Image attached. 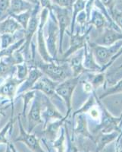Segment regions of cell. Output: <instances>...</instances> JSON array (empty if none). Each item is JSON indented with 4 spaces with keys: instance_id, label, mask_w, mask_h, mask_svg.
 Here are the masks:
<instances>
[{
    "instance_id": "cell-26",
    "label": "cell",
    "mask_w": 122,
    "mask_h": 152,
    "mask_svg": "<svg viewBox=\"0 0 122 152\" xmlns=\"http://www.w3.org/2000/svg\"><path fill=\"white\" fill-rule=\"evenodd\" d=\"M86 0H75L72 5V16H71V24H70V34H73L75 30V19L80 12L85 9Z\"/></svg>"
},
{
    "instance_id": "cell-32",
    "label": "cell",
    "mask_w": 122,
    "mask_h": 152,
    "mask_svg": "<svg viewBox=\"0 0 122 152\" xmlns=\"http://www.w3.org/2000/svg\"><path fill=\"white\" fill-rule=\"evenodd\" d=\"M61 135H59V138H57L53 142V148L56 149L57 152H65V129H62L61 130Z\"/></svg>"
},
{
    "instance_id": "cell-33",
    "label": "cell",
    "mask_w": 122,
    "mask_h": 152,
    "mask_svg": "<svg viewBox=\"0 0 122 152\" xmlns=\"http://www.w3.org/2000/svg\"><path fill=\"white\" fill-rule=\"evenodd\" d=\"M108 13L115 24L118 27L122 32V11H120L115 6L112 10L108 11Z\"/></svg>"
},
{
    "instance_id": "cell-50",
    "label": "cell",
    "mask_w": 122,
    "mask_h": 152,
    "mask_svg": "<svg viewBox=\"0 0 122 152\" xmlns=\"http://www.w3.org/2000/svg\"><path fill=\"white\" fill-rule=\"evenodd\" d=\"M72 1H73V2H75V0H72Z\"/></svg>"
},
{
    "instance_id": "cell-28",
    "label": "cell",
    "mask_w": 122,
    "mask_h": 152,
    "mask_svg": "<svg viewBox=\"0 0 122 152\" xmlns=\"http://www.w3.org/2000/svg\"><path fill=\"white\" fill-rule=\"evenodd\" d=\"M122 94V78L116 81V83L113 85L112 86L108 87L105 89V92L99 96V99L102 100L107 97L112 96L114 94Z\"/></svg>"
},
{
    "instance_id": "cell-11",
    "label": "cell",
    "mask_w": 122,
    "mask_h": 152,
    "mask_svg": "<svg viewBox=\"0 0 122 152\" xmlns=\"http://www.w3.org/2000/svg\"><path fill=\"white\" fill-rule=\"evenodd\" d=\"M17 119H18L20 135L15 139L14 142H23V143H24V145H26L33 152H46L43 150V148L41 147L40 142L38 139L37 137L35 135H33V134H31V133L24 130L20 115L17 116Z\"/></svg>"
},
{
    "instance_id": "cell-20",
    "label": "cell",
    "mask_w": 122,
    "mask_h": 152,
    "mask_svg": "<svg viewBox=\"0 0 122 152\" xmlns=\"http://www.w3.org/2000/svg\"><path fill=\"white\" fill-rule=\"evenodd\" d=\"M74 118H76V124L73 133L75 135L89 138L95 142V137L90 133L88 129L87 119L85 114H78Z\"/></svg>"
},
{
    "instance_id": "cell-19",
    "label": "cell",
    "mask_w": 122,
    "mask_h": 152,
    "mask_svg": "<svg viewBox=\"0 0 122 152\" xmlns=\"http://www.w3.org/2000/svg\"><path fill=\"white\" fill-rule=\"evenodd\" d=\"M89 40H87L84 47V66L88 72H101L102 67L96 62L93 52L89 46Z\"/></svg>"
},
{
    "instance_id": "cell-40",
    "label": "cell",
    "mask_w": 122,
    "mask_h": 152,
    "mask_svg": "<svg viewBox=\"0 0 122 152\" xmlns=\"http://www.w3.org/2000/svg\"><path fill=\"white\" fill-rule=\"evenodd\" d=\"M100 1L108 12V11L112 10L114 7H115L117 2H118L121 0H100Z\"/></svg>"
},
{
    "instance_id": "cell-12",
    "label": "cell",
    "mask_w": 122,
    "mask_h": 152,
    "mask_svg": "<svg viewBox=\"0 0 122 152\" xmlns=\"http://www.w3.org/2000/svg\"><path fill=\"white\" fill-rule=\"evenodd\" d=\"M24 81L18 80L15 76H11L7 78L5 83L0 86V97H5L11 101L13 105V100L17 94L18 87Z\"/></svg>"
},
{
    "instance_id": "cell-52",
    "label": "cell",
    "mask_w": 122,
    "mask_h": 152,
    "mask_svg": "<svg viewBox=\"0 0 122 152\" xmlns=\"http://www.w3.org/2000/svg\"><path fill=\"white\" fill-rule=\"evenodd\" d=\"M121 151H122V149H121Z\"/></svg>"
},
{
    "instance_id": "cell-4",
    "label": "cell",
    "mask_w": 122,
    "mask_h": 152,
    "mask_svg": "<svg viewBox=\"0 0 122 152\" xmlns=\"http://www.w3.org/2000/svg\"><path fill=\"white\" fill-rule=\"evenodd\" d=\"M46 36H45V41L46 45L47 51L50 56L54 60H56L58 54V46L57 43L59 40V30L57 20L52 11H49V18L47 21Z\"/></svg>"
},
{
    "instance_id": "cell-10",
    "label": "cell",
    "mask_w": 122,
    "mask_h": 152,
    "mask_svg": "<svg viewBox=\"0 0 122 152\" xmlns=\"http://www.w3.org/2000/svg\"><path fill=\"white\" fill-rule=\"evenodd\" d=\"M42 94L40 91H36V95L33 99V103L31 104L29 113L28 114V132L31 133L33 129L39 124L43 123L41 116L42 107H43V100H42Z\"/></svg>"
},
{
    "instance_id": "cell-31",
    "label": "cell",
    "mask_w": 122,
    "mask_h": 152,
    "mask_svg": "<svg viewBox=\"0 0 122 152\" xmlns=\"http://www.w3.org/2000/svg\"><path fill=\"white\" fill-rule=\"evenodd\" d=\"M16 34V33H15ZM15 34H0V40H1V50H4L12 44H14L17 42V37Z\"/></svg>"
},
{
    "instance_id": "cell-14",
    "label": "cell",
    "mask_w": 122,
    "mask_h": 152,
    "mask_svg": "<svg viewBox=\"0 0 122 152\" xmlns=\"http://www.w3.org/2000/svg\"><path fill=\"white\" fill-rule=\"evenodd\" d=\"M103 29V33L96 39L95 43L100 46L110 47L119 40H122V32L116 31L110 27H105Z\"/></svg>"
},
{
    "instance_id": "cell-45",
    "label": "cell",
    "mask_w": 122,
    "mask_h": 152,
    "mask_svg": "<svg viewBox=\"0 0 122 152\" xmlns=\"http://www.w3.org/2000/svg\"><path fill=\"white\" fill-rule=\"evenodd\" d=\"M9 145H10V147H11V149H12V152H17V150H16L15 147L13 144H12V143H9Z\"/></svg>"
},
{
    "instance_id": "cell-48",
    "label": "cell",
    "mask_w": 122,
    "mask_h": 152,
    "mask_svg": "<svg viewBox=\"0 0 122 152\" xmlns=\"http://www.w3.org/2000/svg\"><path fill=\"white\" fill-rule=\"evenodd\" d=\"M82 152H90V151H89L88 150H86V151H82Z\"/></svg>"
},
{
    "instance_id": "cell-18",
    "label": "cell",
    "mask_w": 122,
    "mask_h": 152,
    "mask_svg": "<svg viewBox=\"0 0 122 152\" xmlns=\"http://www.w3.org/2000/svg\"><path fill=\"white\" fill-rule=\"evenodd\" d=\"M43 75V72L37 67L34 66H32L29 70V73H28L27 78L18 87L17 94L21 95L28 91H30L32 87L35 85L37 80Z\"/></svg>"
},
{
    "instance_id": "cell-29",
    "label": "cell",
    "mask_w": 122,
    "mask_h": 152,
    "mask_svg": "<svg viewBox=\"0 0 122 152\" xmlns=\"http://www.w3.org/2000/svg\"><path fill=\"white\" fill-rule=\"evenodd\" d=\"M32 10H28L27 12H24L18 15H10V17L13 18L15 20H16V21L21 25L22 29L25 31L27 27H28L30 18Z\"/></svg>"
},
{
    "instance_id": "cell-25",
    "label": "cell",
    "mask_w": 122,
    "mask_h": 152,
    "mask_svg": "<svg viewBox=\"0 0 122 152\" xmlns=\"http://www.w3.org/2000/svg\"><path fill=\"white\" fill-rule=\"evenodd\" d=\"M89 77H88L87 81L91 84L95 91L99 87L104 86L106 81L105 72H88Z\"/></svg>"
},
{
    "instance_id": "cell-43",
    "label": "cell",
    "mask_w": 122,
    "mask_h": 152,
    "mask_svg": "<svg viewBox=\"0 0 122 152\" xmlns=\"http://www.w3.org/2000/svg\"><path fill=\"white\" fill-rule=\"evenodd\" d=\"M121 56H122V46H121V48H120V50H118V52L117 53L115 54V55L113 57H112V59H111L110 62L108 63V66H107V69H108V68L110 67V66H112V64H113V62H115V61L116 60V59H117L118 58V57H120Z\"/></svg>"
},
{
    "instance_id": "cell-17",
    "label": "cell",
    "mask_w": 122,
    "mask_h": 152,
    "mask_svg": "<svg viewBox=\"0 0 122 152\" xmlns=\"http://www.w3.org/2000/svg\"><path fill=\"white\" fill-rule=\"evenodd\" d=\"M66 119H68L65 116L63 119H57L55 121L47 123L43 127V129H44L43 132V135L44 136V140L43 141L51 142V143L53 142L58 138V135L60 132L61 129H62L65 122L66 121Z\"/></svg>"
},
{
    "instance_id": "cell-41",
    "label": "cell",
    "mask_w": 122,
    "mask_h": 152,
    "mask_svg": "<svg viewBox=\"0 0 122 152\" xmlns=\"http://www.w3.org/2000/svg\"><path fill=\"white\" fill-rule=\"evenodd\" d=\"M83 84V88H84V91L86 94H93V92L94 91V89H93V86L89 81L86 80V81H82Z\"/></svg>"
},
{
    "instance_id": "cell-24",
    "label": "cell",
    "mask_w": 122,
    "mask_h": 152,
    "mask_svg": "<svg viewBox=\"0 0 122 152\" xmlns=\"http://www.w3.org/2000/svg\"><path fill=\"white\" fill-rule=\"evenodd\" d=\"M22 29L21 26L13 18L9 16L3 21H0V34H14Z\"/></svg>"
},
{
    "instance_id": "cell-42",
    "label": "cell",
    "mask_w": 122,
    "mask_h": 152,
    "mask_svg": "<svg viewBox=\"0 0 122 152\" xmlns=\"http://www.w3.org/2000/svg\"><path fill=\"white\" fill-rule=\"evenodd\" d=\"M39 2L42 9H47L48 10L52 11V4L50 0H39Z\"/></svg>"
},
{
    "instance_id": "cell-9",
    "label": "cell",
    "mask_w": 122,
    "mask_h": 152,
    "mask_svg": "<svg viewBox=\"0 0 122 152\" xmlns=\"http://www.w3.org/2000/svg\"><path fill=\"white\" fill-rule=\"evenodd\" d=\"M93 26L89 25L88 28H86L84 32H81L80 28H78V31L77 33H74L73 34H70V47L68 50L65 53L62 54V59H59L62 61H65L70 56L76 53L81 49L84 48L85 43L87 42L89 39V34L92 31Z\"/></svg>"
},
{
    "instance_id": "cell-15",
    "label": "cell",
    "mask_w": 122,
    "mask_h": 152,
    "mask_svg": "<svg viewBox=\"0 0 122 152\" xmlns=\"http://www.w3.org/2000/svg\"><path fill=\"white\" fill-rule=\"evenodd\" d=\"M65 61L70 66L73 73V77L82 75V74L88 72L84 66V49H81L73 53Z\"/></svg>"
},
{
    "instance_id": "cell-5",
    "label": "cell",
    "mask_w": 122,
    "mask_h": 152,
    "mask_svg": "<svg viewBox=\"0 0 122 152\" xmlns=\"http://www.w3.org/2000/svg\"><path fill=\"white\" fill-rule=\"evenodd\" d=\"M81 75L69 78L65 81L59 83L55 88V94L59 96L65 103L66 107H67V114L65 116L67 119L72 110L71 102H72L73 94H74L76 87L78 86L81 81Z\"/></svg>"
},
{
    "instance_id": "cell-34",
    "label": "cell",
    "mask_w": 122,
    "mask_h": 152,
    "mask_svg": "<svg viewBox=\"0 0 122 152\" xmlns=\"http://www.w3.org/2000/svg\"><path fill=\"white\" fill-rule=\"evenodd\" d=\"M36 91L30 90L20 95V97H22L24 100V108H23V111H22V114H23V116H24V117L26 116V112H27V110H28V106H29L30 104V100H33V99L34 98L35 95H36Z\"/></svg>"
},
{
    "instance_id": "cell-21",
    "label": "cell",
    "mask_w": 122,
    "mask_h": 152,
    "mask_svg": "<svg viewBox=\"0 0 122 152\" xmlns=\"http://www.w3.org/2000/svg\"><path fill=\"white\" fill-rule=\"evenodd\" d=\"M119 132L114 131L109 133L99 132L98 135L95 137V143L96 144V151L95 152H102L103 149L106 147L108 144L112 143V142L116 141L118 137L119 136Z\"/></svg>"
},
{
    "instance_id": "cell-27",
    "label": "cell",
    "mask_w": 122,
    "mask_h": 152,
    "mask_svg": "<svg viewBox=\"0 0 122 152\" xmlns=\"http://www.w3.org/2000/svg\"><path fill=\"white\" fill-rule=\"evenodd\" d=\"M95 92H96V91H94L93 92V94H92L91 96H89V98H88L87 100H86V102L84 104V105H83L79 110H78L75 111V112L73 113V118L75 117V116H77V115H78V114L87 113L94 106H96V104H96V97H95Z\"/></svg>"
},
{
    "instance_id": "cell-1",
    "label": "cell",
    "mask_w": 122,
    "mask_h": 152,
    "mask_svg": "<svg viewBox=\"0 0 122 152\" xmlns=\"http://www.w3.org/2000/svg\"><path fill=\"white\" fill-rule=\"evenodd\" d=\"M33 66L37 67L44 75L58 83L73 77L72 71L68 63L59 59L50 62H36Z\"/></svg>"
},
{
    "instance_id": "cell-7",
    "label": "cell",
    "mask_w": 122,
    "mask_h": 152,
    "mask_svg": "<svg viewBox=\"0 0 122 152\" xmlns=\"http://www.w3.org/2000/svg\"><path fill=\"white\" fill-rule=\"evenodd\" d=\"M52 11L55 16L59 30V52L63 54V39L67 29L70 27L71 24V16H72V9H65L52 5Z\"/></svg>"
},
{
    "instance_id": "cell-38",
    "label": "cell",
    "mask_w": 122,
    "mask_h": 152,
    "mask_svg": "<svg viewBox=\"0 0 122 152\" xmlns=\"http://www.w3.org/2000/svg\"><path fill=\"white\" fill-rule=\"evenodd\" d=\"M52 5L65 9H72L73 1L72 0H50Z\"/></svg>"
},
{
    "instance_id": "cell-13",
    "label": "cell",
    "mask_w": 122,
    "mask_h": 152,
    "mask_svg": "<svg viewBox=\"0 0 122 152\" xmlns=\"http://www.w3.org/2000/svg\"><path fill=\"white\" fill-rule=\"evenodd\" d=\"M42 100H43V104L45 106V109L43 110V112H41V116L43 121L44 122L45 125L49 123L50 119H63L65 116L57 110L53 104L51 102V100L49 99L47 96L45 94H42Z\"/></svg>"
},
{
    "instance_id": "cell-39",
    "label": "cell",
    "mask_w": 122,
    "mask_h": 152,
    "mask_svg": "<svg viewBox=\"0 0 122 152\" xmlns=\"http://www.w3.org/2000/svg\"><path fill=\"white\" fill-rule=\"evenodd\" d=\"M89 113V115L90 116V117L92 118L94 120H98V121H100V119H101V116H102V112L100 108L99 107V106L96 104V106L92 108L89 112L87 113Z\"/></svg>"
},
{
    "instance_id": "cell-2",
    "label": "cell",
    "mask_w": 122,
    "mask_h": 152,
    "mask_svg": "<svg viewBox=\"0 0 122 152\" xmlns=\"http://www.w3.org/2000/svg\"><path fill=\"white\" fill-rule=\"evenodd\" d=\"M95 97H96V104L101 110L102 116L99 121V124L96 126L93 129V132H99L102 133H109L114 131H117L121 132V125L122 123V116L120 115L118 117H115L107 110L101 100L96 96V93L95 92Z\"/></svg>"
},
{
    "instance_id": "cell-47",
    "label": "cell",
    "mask_w": 122,
    "mask_h": 152,
    "mask_svg": "<svg viewBox=\"0 0 122 152\" xmlns=\"http://www.w3.org/2000/svg\"><path fill=\"white\" fill-rule=\"evenodd\" d=\"M3 114V107H0V116Z\"/></svg>"
},
{
    "instance_id": "cell-6",
    "label": "cell",
    "mask_w": 122,
    "mask_h": 152,
    "mask_svg": "<svg viewBox=\"0 0 122 152\" xmlns=\"http://www.w3.org/2000/svg\"><path fill=\"white\" fill-rule=\"evenodd\" d=\"M40 9H41V6H40V3L35 5L34 8L31 12V16L29 22H28V27L24 31V43L21 46L20 50L22 52L24 56H25V58H28V56H29L30 46V43L33 40V36L37 31L38 25L40 23V12H41Z\"/></svg>"
},
{
    "instance_id": "cell-3",
    "label": "cell",
    "mask_w": 122,
    "mask_h": 152,
    "mask_svg": "<svg viewBox=\"0 0 122 152\" xmlns=\"http://www.w3.org/2000/svg\"><path fill=\"white\" fill-rule=\"evenodd\" d=\"M96 62L102 67L101 72H105L112 57L118 52L122 46V40H119L110 47L100 46L94 42H88Z\"/></svg>"
},
{
    "instance_id": "cell-23",
    "label": "cell",
    "mask_w": 122,
    "mask_h": 152,
    "mask_svg": "<svg viewBox=\"0 0 122 152\" xmlns=\"http://www.w3.org/2000/svg\"><path fill=\"white\" fill-rule=\"evenodd\" d=\"M87 24L95 27L96 29H103L105 27H109V24L105 15L98 9H96L95 8H93L92 10Z\"/></svg>"
},
{
    "instance_id": "cell-8",
    "label": "cell",
    "mask_w": 122,
    "mask_h": 152,
    "mask_svg": "<svg viewBox=\"0 0 122 152\" xmlns=\"http://www.w3.org/2000/svg\"><path fill=\"white\" fill-rule=\"evenodd\" d=\"M49 15V10H48L47 9H42L40 15V23H39L37 31H36L38 53L43 59V62H50L55 61L49 54L48 51H47L46 45V41H45L44 28L47 21H48Z\"/></svg>"
},
{
    "instance_id": "cell-44",
    "label": "cell",
    "mask_w": 122,
    "mask_h": 152,
    "mask_svg": "<svg viewBox=\"0 0 122 152\" xmlns=\"http://www.w3.org/2000/svg\"><path fill=\"white\" fill-rule=\"evenodd\" d=\"M26 1H28V2H30V3H32V4H33V5H36V4L40 3L39 0H26Z\"/></svg>"
},
{
    "instance_id": "cell-36",
    "label": "cell",
    "mask_w": 122,
    "mask_h": 152,
    "mask_svg": "<svg viewBox=\"0 0 122 152\" xmlns=\"http://www.w3.org/2000/svg\"><path fill=\"white\" fill-rule=\"evenodd\" d=\"M64 126H65V132L66 133V137H67V146L65 148V151L66 152H79L78 148L75 145L74 142V139L71 138L70 134H69L68 129V126L66 123L65 122L64 123Z\"/></svg>"
},
{
    "instance_id": "cell-49",
    "label": "cell",
    "mask_w": 122,
    "mask_h": 152,
    "mask_svg": "<svg viewBox=\"0 0 122 152\" xmlns=\"http://www.w3.org/2000/svg\"><path fill=\"white\" fill-rule=\"evenodd\" d=\"M0 50H1V40H0Z\"/></svg>"
},
{
    "instance_id": "cell-35",
    "label": "cell",
    "mask_w": 122,
    "mask_h": 152,
    "mask_svg": "<svg viewBox=\"0 0 122 152\" xmlns=\"http://www.w3.org/2000/svg\"><path fill=\"white\" fill-rule=\"evenodd\" d=\"M16 69H17V75L16 78L18 80L24 81L26 79L29 73V69H28V66L26 62H23L21 64L16 65Z\"/></svg>"
},
{
    "instance_id": "cell-37",
    "label": "cell",
    "mask_w": 122,
    "mask_h": 152,
    "mask_svg": "<svg viewBox=\"0 0 122 152\" xmlns=\"http://www.w3.org/2000/svg\"><path fill=\"white\" fill-rule=\"evenodd\" d=\"M11 0H0V21L9 17Z\"/></svg>"
},
{
    "instance_id": "cell-16",
    "label": "cell",
    "mask_w": 122,
    "mask_h": 152,
    "mask_svg": "<svg viewBox=\"0 0 122 152\" xmlns=\"http://www.w3.org/2000/svg\"><path fill=\"white\" fill-rule=\"evenodd\" d=\"M58 85V82H55L43 75L37 80L35 85L32 87L31 90L40 91L42 94L49 97L54 96L55 94V88Z\"/></svg>"
},
{
    "instance_id": "cell-30",
    "label": "cell",
    "mask_w": 122,
    "mask_h": 152,
    "mask_svg": "<svg viewBox=\"0 0 122 152\" xmlns=\"http://www.w3.org/2000/svg\"><path fill=\"white\" fill-rule=\"evenodd\" d=\"M14 118L12 117L9 120V123L4 126L3 128L0 131V144H9V137L8 135H10L12 132V129H13V124H14Z\"/></svg>"
},
{
    "instance_id": "cell-22",
    "label": "cell",
    "mask_w": 122,
    "mask_h": 152,
    "mask_svg": "<svg viewBox=\"0 0 122 152\" xmlns=\"http://www.w3.org/2000/svg\"><path fill=\"white\" fill-rule=\"evenodd\" d=\"M34 6L35 5L28 2L26 0H11L9 15H18L28 10H32Z\"/></svg>"
},
{
    "instance_id": "cell-51",
    "label": "cell",
    "mask_w": 122,
    "mask_h": 152,
    "mask_svg": "<svg viewBox=\"0 0 122 152\" xmlns=\"http://www.w3.org/2000/svg\"><path fill=\"white\" fill-rule=\"evenodd\" d=\"M121 116H122V113H121Z\"/></svg>"
},
{
    "instance_id": "cell-46",
    "label": "cell",
    "mask_w": 122,
    "mask_h": 152,
    "mask_svg": "<svg viewBox=\"0 0 122 152\" xmlns=\"http://www.w3.org/2000/svg\"><path fill=\"white\" fill-rule=\"evenodd\" d=\"M5 152H12V149H11V147H10V145L9 144H7V148H6V151H5Z\"/></svg>"
}]
</instances>
